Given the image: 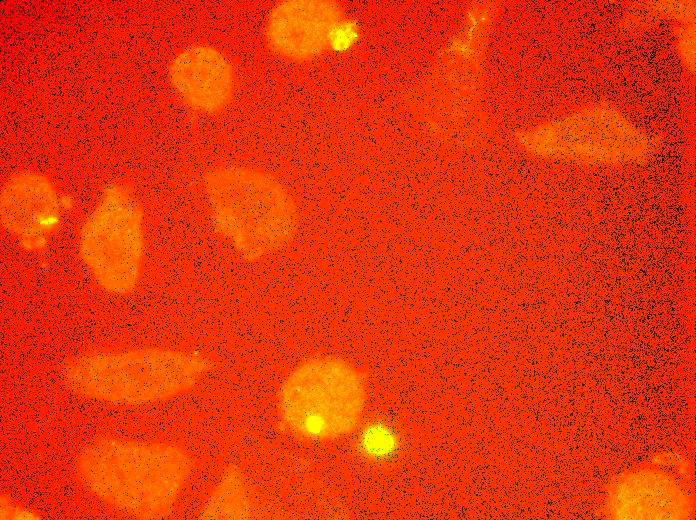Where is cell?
Segmentation results:
<instances>
[{"mask_svg":"<svg viewBox=\"0 0 696 520\" xmlns=\"http://www.w3.org/2000/svg\"><path fill=\"white\" fill-rule=\"evenodd\" d=\"M192 469L180 446L117 437L92 441L76 460L77 477L89 492L140 519L168 515Z\"/></svg>","mask_w":696,"mask_h":520,"instance_id":"1","label":"cell"},{"mask_svg":"<svg viewBox=\"0 0 696 520\" xmlns=\"http://www.w3.org/2000/svg\"><path fill=\"white\" fill-rule=\"evenodd\" d=\"M203 190L216 233L246 261H260L282 250L297 233L295 199L264 170L218 166L205 173Z\"/></svg>","mask_w":696,"mask_h":520,"instance_id":"2","label":"cell"},{"mask_svg":"<svg viewBox=\"0 0 696 520\" xmlns=\"http://www.w3.org/2000/svg\"><path fill=\"white\" fill-rule=\"evenodd\" d=\"M211 367L210 358L194 351L164 347L97 350L71 359L63 378L81 396L141 405L190 390Z\"/></svg>","mask_w":696,"mask_h":520,"instance_id":"3","label":"cell"},{"mask_svg":"<svg viewBox=\"0 0 696 520\" xmlns=\"http://www.w3.org/2000/svg\"><path fill=\"white\" fill-rule=\"evenodd\" d=\"M366 405L361 373L346 360L319 356L299 364L283 382L278 410L297 436L330 440L351 433Z\"/></svg>","mask_w":696,"mask_h":520,"instance_id":"4","label":"cell"},{"mask_svg":"<svg viewBox=\"0 0 696 520\" xmlns=\"http://www.w3.org/2000/svg\"><path fill=\"white\" fill-rule=\"evenodd\" d=\"M81 262L105 292L123 296L138 285L144 261L141 206L124 185L110 184L84 220L78 234Z\"/></svg>","mask_w":696,"mask_h":520,"instance_id":"5","label":"cell"},{"mask_svg":"<svg viewBox=\"0 0 696 520\" xmlns=\"http://www.w3.org/2000/svg\"><path fill=\"white\" fill-rule=\"evenodd\" d=\"M66 204L45 175L16 173L1 189V226L27 250H38L58 228Z\"/></svg>","mask_w":696,"mask_h":520,"instance_id":"6","label":"cell"},{"mask_svg":"<svg viewBox=\"0 0 696 520\" xmlns=\"http://www.w3.org/2000/svg\"><path fill=\"white\" fill-rule=\"evenodd\" d=\"M341 7L327 0H284L270 11L264 28L268 48L292 62L312 60L329 49Z\"/></svg>","mask_w":696,"mask_h":520,"instance_id":"7","label":"cell"},{"mask_svg":"<svg viewBox=\"0 0 696 520\" xmlns=\"http://www.w3.org/2000/svg\"><path fill=\"white\" fill-rule=\"evenodd\" d=\"M168 79L179 98L203 114L222 111L235 92L231 62L208 44H193L178 52L169 63Z\"/></svg>","mask_w":696,"mask_h":520,"instance_id":"8","label":"cell"},{"mask_svg":"<svg viewBox=\"0 0 696 520\" xmlns=\"http://www.w3.org/2000/svg\"><path fill=\"white\" fill-rule=\"evenodd\" d=\"M250 514V499L244 479L236 468L220 478L201 509L204 519H240Z\"/></svg>","mask_w":696,"mask_h":520,"instance_id":"9","label":"cell"},{"mask_svg":"<svg viewBox=\"0 0 696 520\" xmlns=\"http://www.w3.org/2000/svg\"><path fill=\"white\" fill-rule=\"evenodd\" d=\"M358 37L359 29L356 23L342 18L330 33L329 48L337 52H344L356 43Z\"/></svg>","mask_w":696,"mask_h":520,"instance_id":"10","label":"cell"},{"mask_svg":"<svg viewBox=\"0 0 696 520\" xmlns=\"http://www.w3.org/2000/svg\"><path fill=\"white\" fill-rule=\"evenodd\" d=\"M0 518L3 519H38L39 515L30 508L15 502L7 495H1Z\"/></svg>","mask_w":696,"mask_h":520,"instance_id":"11","label":"cell"},{"mask_svg":"<svg viewBox=\"0 0 696 520\" xmlns=\"http://www.w3.org/2000/svg\"><path fill=\"white\" fill-rule=\"evenodd\" d=\"M365 445L373 453H382L391 445V441L382 430H373L367 435Z\"/></svg>","mask_w":696,"mask_h":520,"instance_id":"12","label":"cell"}]
</instances>
